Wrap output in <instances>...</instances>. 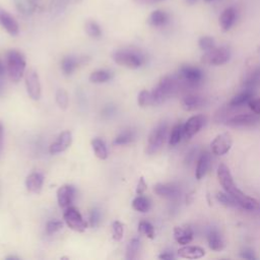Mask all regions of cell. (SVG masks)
<instances>
[{
	"label": "cell",
	"mask_w": 260,
	"mask_h": 260,
	"mask_svg": "<svg viewBox=\"0 0 260 260\" xmlns=\"http://www.w3.org/2000/svg\"><path fill=\"white\" fill-rule=\"evenodd\" d=\"M148 23L153 27H161L169 23L170 14L162 9L153 10L148 16Z\"/></svg>",
	"instance_id": "19"
},
{
	"label": "cell",
	"mask_w": 260,
	"mask_h": 260,
	"mask_svg": "<svg viewBox=\"0 0 260 260\" xmlns=\"http://www.w3.org/2000/svg\"><path fill=\"white\" fill-rule=\"evenodd\" d=\"M205 123V117L202 115H194L183 124V138L190 139L196 135Z\"/></svg>",
	"instance_id": "11"
},
{
	"label": "cell",
	"mask_w": 260,
	"mask_h": 260,
	"mask_svg": "<svg viewBox=\"0 0 260 260\" xmlns=\"http://www.w3.org/2000/svg\"><path fill=\"white\" fill-rule=\"evenodd\" d=\"M44 178L40 173H31L26 177L25 186L29 192L39 193L42 189Z\"/></svg>",
	"instance_id": "25"
},
{
	"label": "cell",
	"mask_w": 260,
	"mask_h": 260,
	"mask_svg": "<svg viewBox=\"0 0 260 260\" xmlns=\"http://www.w3.org/2000/svg\"><path fill=\"white\" fill-rule=\"evenodd\" d=\"M6 69L10 79L18 82L25 70V59L23 55L16 50L8 51L6 55Z\"/></svg>",
	"instance_id": "3"
},
{
	"label": "cell",
	"mask_w": 260,
	"mask_h": 260,
	"mask_svg": "<svg viewBox=\"0 0 260 260\" xmlns=\"http://www.w3.org/2000/svg\"><path fill=\"white\" fill-rule=\"evenodd\" d=\"M249 108L251 109V111L257 115H260V98L258 99H252L249 103H248Z\"/></svg>",
	"instance_id": "44"
},
{
	"label": "cell",
	"mask_w": 260,
	"mask_h": 260,
	"mask_svg": "<svg viewBox=\"0 0 260 260\" xmlns=\"http://www.w3.org/2000/svg\"><path fill=\"white\" fill-rule=\"evenodd\" d=\"M231 59V50L228 47H219L213 48L201 56V62L206 65L219 66L223 65Z\"/></svg>",
	"instance_id": "7"
},
{
	"label": "cell",
	"mask_w": 260,
	"mask_h": 260,
	"mask_svg": "<svg viewBox=\"0 0 260 260\" xmlns=\"http://www.w3.org/2000/svg\"><path fill=\"white\" fill-rule=\"evenodd\" d=\"M6 259H7V260H10V259H16V260H17L18 258H17V257H15V256H9V257H7Z\"/></svg>",
	"instance_id": "53"
},
{
	"label": "cell",
	"mask_w": 260,
	"mask_h": 260,
	"mask_svg": "<svg viewBox=\"0 0 260 260\" xmlns=\"http://www.w3.org/2000/svg\"><path fill=\"white\" fill-rule=\"evenodd\" d=\"M113 60L122 66L130 69H136L143 64V55L132 49H121L113 54Z\"/></svg>",
	"instance_id": "4"
},
{
	"label": "cell",
	"mask_w": 260,
	"mask_h": 260,
	"mask_svg": "<svg viewBox=\"0 0 260 260\" xmlns=\"http://www.w3.org/2000/svg\"><path fill=\"white\" fill-rule=\"evenodd\" d=\"M205 2H211V1H213V0H204Z\"/></svg>",
	"instance_id": "54"
},
{
	"label": "cell",
	"mask_w": 260,
	"mask_h": 260,
	"mask_svg": "<svg viewBox=\"0 0 260 260\" xmlns=\"http://www.w3.org/2000/svg\"><path fill=\"white\" fill-rule=\"evenodd\" d=\"M84 28H85L86 34L90 38L99 39V38L102 37V34H103L102 27L99 24V22H96L95 20H88V21H86Z\"/></svg>",
	"instance_id": "29"
},
{
	"label": "cell",
	"mask_w": 260,
	"mask_h": 260,
	"mask_svg": "<svg viewBox=\"0 0 260 260\" xmlns=\"http://www.w3.org/2000/svg\"><path fill=\"white\" fill-rule=\"evenodd\" d=\"M204 105V99L197 95L188 93L181 100V106L185 111H195Z\"/></svg>",
	"instance_id": "20"
},
{
	"label": "cell",
	"mask_w": 260,
	"mask_h": 260,
	"mask_svg": "<svg viewBox=\"0 0 260 260\" xmlns=\"http://www.w3.org/2000/svg\"><path fill=\"white\" fill-rule=\"evenodd\" d=\"M244 89L253 91L254 89L260 87V66L254 68L243 81Z\"/></svg>",
	"instance_id": "24"
},
{
	"label": "cell",
	"mask_w": 260,
	"mask_h": 260,
	"mask_svg": "<svg viewBox=\"0 0 260 260\" xmlns=\"http://www.w3.org/2000/svg\"><path fill=\"white\" fill-rule=\"evenodd\" d=\"M209 162H210V154L208 153V151H203L202 153H200L197 159L196 169H195V178L198 181L201 180L207 173V170L209 168Z\"/></svg>",
	"instance_id": "22"
},
{
	"label": "cell",
	"mask_w": 260,
	"mask_h": 260,
	"mask_svg": "<svg viewBox=\"0 0 260 260\" xmlns=\"http://www.w3.org/2000/svg\"><path fill=\"white\" fill-rule=\"evenodd\" d=\"M2 138H3V125L0 121V150H1V147H2Z\"/></svg>",
	"instance_id": "50"
},
{
	"label": "cell",
	"mask_w": 260,
	"mask_h": 260,
	"mask_svg": "<svg viewBox=\"0 0 260 260\" xmlns=\"http://www.w3.org/2000/svg\"><path fill=\"white\" fill-rule=\"evenodd\" d=\"M233 146V136L230 132H222L216 135L210 142L211 152L215 155L226 154Z\"/></svg>",
	"instance_id": "8"
},
{
	"label": "cell",
	"mask_w": 260,
	"mask_h": 260,
	"mask_svg": "<svg viewBox=\"0 0 260 260\" xmlns=\"http://www.w3.org/2000/svg\"><path fill=\"white\" fill-rule=\"evenodd\" d=\"M25 87L28 95L32 100H39L41 98V82L37 71L28 69L25 72Z\"/></svg>",
	"instance_id": "10"
},
{
	"label": "cell",
	"mask_w": 260,
	"mask_h": 260,
	"mask_svg": "<svg viewBox=\"0 0 260 260\" xmlns=\"http://www.w3.org/2000/svg\"><path fill=\"white\" fill-rule=\"evenodd\" d=\"M260 122V115L255 113H245L238 114L226 120V124L231 126H250Z\"/></svg>",
	"instance_id": "12"
},
{
	"label": "cell",
	"mask_w": 260,
	"mask_h": 260,
	"mask_svg": "<svg viewBox=\"0 0 260 260\" xmlns=\"http://www.w3.org/2000/svg\"><path fill=\"white\" fill-rule=\"evenodd\" d=\"M4 74H5V66L0 60V76H4Z\"/></svg>",
	"instance_id": "51"
},
{
	"label": "cell",
	"mask_w": 260,
	"mask_h": 260,
	"mask_svg": "<svg viewBox=\"0 0 260 260\" xmlns=\"http://www.w3.org/2000/svg\"><path fill=\"white\" fill-rule=\"evenodd\" d=\"M133 1L136 2L137 4H141V5H150V4H155V3L162 2L165 0H133Z\"/></svg>",
	"instance_id": "47"
},
{
	"label": "cell",
	"mask_w": 260,
	"mask_h": 260,
	"mask_svg": "<svg viewBox=\"0 0 260 260\" xmlns=\"http://www.w3.org/2000/svg\"><path fill=\"white\" fill-rule=\"evenodd\" d=\"M62 226H63V223L60 220H50L47 222L46 233L48 235H52L57 231H59L60 229H62Z\"/></svg>",
	"instance_id": "42"
},
{
	"label": "cell",
	"mask_w": 260,
	"mask_h": 260,
	"mask_svg": "<svg viewBox=\"0 0 260 260\" xmlns=\"http://www.w3.org/2000/svg\"><path fill=\"white\" fill-rule=\"evenodd\" d=\"M216 176L220 186L225 192L234 197L238 203V206H241L247 210H254L258 207V202L254 198L248 196L237 187L229 168L224 164H220L217 167Z\"/></svg>",
	"instance_id": "1"
},
{
	"label": "cell",
	"mask_w": 260,
	"mask_h": 260,
	"mask_svg": "<svg viewBox=\"0 0 260 260\" xmlns=\"http://www.w3.org/2000/svg\"><path fill=\"white\" fill-rule=\"evenodd\" d=\"M0 25L11 36H16L19 32L17 20L6 10L0 8Z\"/></svg>",
	"instance_id": "13"
},
{
	"label": "cell",
	"mask_w": 260,
	"mask_h": 260,
	"mask_svg": "<svg viewBox=\"0 0 260 260\" xmlns=\"http://www.w3.org/2000/svg\"><path fill=\"white\" fill-rule=\"evenodd\" d=\"M138 232L141 235H145L147 238L149 239H153L154 238V228L153 225L146 221V220H142L139 222L138 224Z\"/></svg>",
	"instance_id": "36"
},
{
	"label": "cell",
	"mask_w": 260,
	"mask_h": 260,
	"mask_svg": "<svg viewBox=\"0 0 260 260\" xmlns=\"http://www.w3.org/2000/svg\"><path fill=\"white\" fill-rule=\"evenodd\" d=\"M198 46L202 51L207 52V51L215 48V42H214L213 38H211L209 36H203L198 40Z\"/></svg>",
	"instance_id": "37"
},
{
	"label": "cell",
	"mask_w": 260,
	"mask_h": 260,
	"mask_svg": "<svg viewBox=\"0 0 260 260\" xmlns=\"http://www.w3.org/2000/svg\"><path fill=\"white\" fill-rule=\"evenodd\" d=\"M258 52H260V47H259V49H258Z\"/></svg>",
	"instance_id": "55"
},
{
	"label": "cell",
	"mask_w": 260,
	"mask_h": 260,
	"mask_svg": "<svg viewBox=\"0 0 260 260\" xmlns=\"http://www.w3.org/2000/svg\"><path fill=\"white\" fill-rule=\"evenodd\" d=\"M178 78L180 80L181 86L183 87H195L203 79L202 71L191 65H183L179 69Z\"/></svg>",
	"instance_id": "5"
},
{
	"label": "cell",
	"mask_w": 260,
	"mask_h": 260,
	"mask_svg": "<svg viewBox=\"0 0 260 260\" xmlns=\"http://www.w3.org/2000/svg\"><path fill=\"white\" fill-rule=\"evenodd\" d=\"M134 139V133L130 130L124 131L122 133H120L114 140L115 144L118 145H123V144H127L129 142H131Z\"/></svg>",
	"instance_id": "38"
},
{
	"label": "cell",
	"mask_w": 260,
	"mask_h": 260,
	"mask_svg": "<svg viewBox=\"0 0 260 260\" xmlns=\"http://www.w3.org/2000/svg\"><path fill=\"white\" fill-rule=\"evenodd\" d=\"M56 103L62 109L65 110L68 106V93L65 89L59 88L56 92Z\"/></svg>",
	"instance_id": "39"
},
{
	"label": "cell",
	"mask_w": 260,
	"mask_h": 260,
	"mask_svg": "<svg viewBox=\"0 0 260 260\" xmlns=\"http://www.w3.org/2000/svg\"><path fill=\"white\" fill-rule=\"evenodd\" d=\"M63 219L66 222V224L73 231L82 233L86 229V221L82 218L79 211L72 206H68L64 213H63Z\"/></svg>",
	"instance_id": "9"
},
{
	"label": "cell",
	"mask_w": 260,
	"mask_h": 260,
	"mask_svg": "<svg viewBox=\"0 0 260 260\" xmlns=\"http://www.w3.org/2000/svg\"><path fill=\"white\" fill-rule=\"evenodd\" d=\"M91 146L94 151V154L100 159H106L108 157V150L105 145V142L100 138H95L91 141Z\"/></svg>",
	"instance_id": "28"
},
{
	"label": "cell",
	"mask_w": 260,
	"mask_h": 260,
	"mask_svg": "<svg viewBox=\"0 0 260 260\" xmlns=\"http://www.w3.org/2000/svg\"><path fill=\"white\" fill-rule=\"evenodd\" d=\"M16 6L22 13H31L36 8V0H17Z\"/></svg>",
	"instance_id": "35"
},
{
	"label": "cell",
	"mask_w": 260,
	"mask_h": 260,
	"mask_svg": "<svg viewBox=\"0 0 260 260\" xmlns=\"http://www.w3.org/2000/svg\"><path fill=\"white\" fill-rule=\"evenodd\" d=\"M241 257L244 259H249V260H254L256 259L255 255L253 254V251L250 249H246L241 253Z\"/></svg>",
	"instance_id": "46"
},
{
	"label": "cell",
	"mask_w": 260,
	"mask_h": 260,
	"mask_svg": "<svg viewBox=\"0 0 260 260\" xmlns=\"http://www.w3.org/2000/svg\"><path fill=\"white\" fill-rule=\"evenodd\" d=\"M208 246L213 251H221L224 248V242L216 229H209L206 234Z\"/></svg>",
	"instance_id": "23"
},
{
	"label": "cell",
	"mask_w": 260,
	"mask_h": 260,
	"mask_svg": "<svg viewBox=\"0 0 260 260\" xmlns=\"http://www.w3.org/2000/svg\"><path fill=\"white\" fill-rule=\"evenodd\" d=\"M158 258H159V259H162V260H172V259L175 258V256H174L172 253L165 252V253L158 255Z\"/></svg>",
	"instance_id": "48"
},
{
	"label": "cell",
	"mask_w": 260,
	"mask_h": 260,
	"mask_svg": "<svg viewBox=\"0 0 260 260\" xmlns=\"http://www.w3.org/2000/svg\"><path fill=\"white\" fill-rule=\"evenodd\" d=\"M181 87L178 76L166 75L161 77L156 86L151 91L152 105H159L175 94Z\"/></svg>",
	"instance_id": "2"
},
{
	"label": "cell",
	"mask_w": 260,
	"mask_h": 260,
	"mask_svg": "<svg viewBox=\"0 0 260 260\" xmlns=\"http://www.w3.org/2000/svg\"><path fill=\"white\" fill-rule=\"evenodd\" d=\"M237 18V11L234 7L225 8L219 16V26L223 31H228L232 28Z\"/></svg>",
	"instance_id": "17"
},
{
	"label": "cell",
	"mask_w": 260,
	"mask_h": 260,
	"mask_svg": "<svg viewBox=\"0 0 260 260\" xmlns=\"http://www.w3.org/2000/svg\"><path fill=\"white\" fill-rule=\"evenodd\" d=\"M137 102L138 105L140 107H146L149 105H152V96H151V92H149L146 89H143L139 92L138 98H137Z\"/></svg>",
	"instance_id": "40"
},
{
	"label": "cell",
	"mask_w": 260,
	"mask_h": 260,
	"mask_svg": "<svg viewBox=\"0 0 260 260\" xmlns=\"http://www.w3.org/2000/svg\"><path fill=\"white\" fill-rule=\"evenodd\" d=\"M153 192L156 195L164 198H168V199H176L180 196V193H181L178 186L174 184H162V183H158L154 185Z\"/></svg>",
	"instance_id": "14"
},
{
	"label": "cell",
	"mask_w": 260,
	"mask_h": 260,
	"mask_svg": "<svg viewBox=\"0 0 260 260\" xmlns=\"http://www.w3.org/2000/svg\"><path fill=\"white\" fill-rule=\"evenodd\" d=\"M72 141V135L70 131H63L58 138L56 139V141H54L51 145H50V149L49 151L51 153H58V152H62L64 150H66Z\"/></svg>",
	"instance_id": "16"
},
{
	"label": "cell",
	"mask_w": 260,
	"mask_h": 260,
	"mask_svg": "<svg viewBox=\"0 0 260 260\" xmlns=\"http://www.w3.org/2000/svg\"><path fill=\"white\" fill-rule=\"evenodd\" d=\"M82 62H83L82 59L78 57H74V56L65 57L61 62V68L63 73L65 75H70L77 68V66Z\"/></svg>",
	"instance_id": "27"
},
{
	"label": "cell",
	"mask_w": 260,
	"mask_h": 260,
	"mask_svg": "<svg viewBox=\"0 0 260 260\" xmlns=\"http://www.w3.org/2000/svg\"><path fill=\"white\" fill-rule=\"evenodd\" d=\"M197 0H186V2L188 3V4H190V5H192V4H194L195 2H196Z\"/></svg>",
	"instance_id": "52"
},
{
	"label": "cell",
	"mask_w": 260,
	"mask_h": 260,
	"mask_svg": "<svg viewBox=\"0 0 260 260\" xmlns=\"http://www.w3.org/2000/svg\"><path fill=\"white\" fill-rule=\"evenodd\" d=\"M146 188H147V185H146V183H145V181H144V178L141 177V178L139 179V182H138L137 187H136V194L142 195V194L144 193V191L146 190Z\"/></svg>",
	"instance_id": "45"
},
{
	"label": "cell",
	"mask_w": 260,
	"mask_h": 260,
	"mask_svg": "<svg viewBox=\"0 0 260 260\" xmlns=\"http://www.w3.org/2000/svg\"><path fill=\"white\" fill-rule=\"evenodd\" d=\"M132 207L139 212H146L150 208V201L145 196L139 195L132 201Z\"/></svg>",
	"instance_id": "32"
},
{
	"label": "cell",
	"mask_w": 260,
	"mask_h": 260,
	"mask_svg": "<svg viewBox=\"0 0 260 260\" xmlns=\"http://www.w3.org/2000/svg\"><path fill=\"white\" fill-rule=\"evenodd\" d=\"M215 198L219 203H221L224 206H238V203L234 199V197L228 192H225L224 190L217 192L215 195Z\"/></svg>",
	"instance_id": "33"
},
{
	"label": "cell",
	"mask_w": 260,
	"mask_h": 260,
	"mask_svg": "<svg viewBox=\"0 0 260 260\" xmlns=\"http://www.w3.org/2000/svg\"><path fill=\"white\" fill-rule=\"evenodd\" d=\"M4 91V76H0V96Z\"/></svg>",
	"instance_id": "49"
},
{
	"label": "cell",
	"mask_w": 260,
	"mask_h": 260,
	"mask_svg": "<svg viewBox=\"0 0 260 260\" xmlns=\"http://www.w3.org/2000/svg\"><path fill=\"white\" fill-rule=\"evenodd\" d=\"M193 230L190 225L185 226H175L174 228V237L180 245H187L193 240Z\"/></svg>",
	"instance_id": "21"
},
{
	"label": "cell",
	"mask_w": 260,
	"mask_h": 260,
	"mask_svg": "<svg viewBox=\"0 0 260 260\" xmlns=\"http://www.w3.org/2000/svg\"><path fill=\"white\" fill-rule=\"evenodd\" d=\"M100 218H101V213L98 209H92L91 212H90V215H89V223L90 225L93 228V226H96L100 222Z\"/></svg>",
	"instance_id": "43"
},
{
	"label": "cell",
	"mask_w": 260,
	"mask_h": 260,
	"mask_svg": "<svg viewBox=\"0 0 260 260\" xmlns=\"http://www.w3.org/2000/svg\"><path fill=\"white\" fill-rule=\"evenodd\" d=\"M168 133V125L166 123H159L155 126L150 132L146 145V153L153 154L155 153L164 144Z\"/></svg>",
	"instance_id": "6"
},
{
	"label": "cell",
	"mask_w": 260,
	"mask_h": 260,
	"mask_svg": "<svg viewBox=\"0 0 260 260\" xmlns=\"http://www.w3.org/2000/svg\"><path fill=\"white\" fill-rule=\"evenodd\" d=\"M140 248V240L138 238H133L128 246H127V249H126V258L131 260V259H134L138 250Z\"/></svg>",
	"instance_id": "34"
},
{
	"label": "cell",
	"mask_w": 260,
	"mask_h": 260,
	"mask_svg": "<svg viewBox=\"0 0 260 260\" xmlns=\"http://www.w3.org/2000/svg\"><path fill=\"white\" fill-rule=\"evenodd\" d=\"M253 99V91L244 89V91L236 94L229 103V107L238 108L244 105H248V103Z\"/></svg>",
	"instance_id": "26"
},
{
	"label": "cell",
	"mask_w": 260,
	"mask_h": 260,
	"mask_svg": "<svg viewBox=\"0 0 260 260\" xmlns=\"http://www.w3.org/2000/svg\"><path fill=\"white\" fill-rule=\"evenodd\" d=\"M182 138H183V124L178 123L173 127L171 131V134L169 137V144L171 146H175L181 141Z\"/></svg>",
	"instance_id": "30"
},
{
	"label": "cell",
	"mask_w": 260,
	"mask_h": 260,
	"mask_svg": "<svg viewBox=\"0 0 260 260\" xmlns=\"http://www.w3.org/2000/svg\"><path fill=\"white\" fill-rule=\"evenodd\" d=\"M178 255L181 258L185 259H199L205 255V250L199 246H188L184 245L179 248Z\"/></svg>",
	"instance_id": "18"
},
{
	"label": "cell",
	"mask_w": 260,
	"mask_h": 260,
	"mask_svg": "<svg viewBox=\"0 0 260 260\" xmlns=\"http://www.w3.org/2000/svg\"><path fill=\"white\" fill-rule=\"evenodd\" d=\"M112 78V73L108 70H96L89 75V81L92 83H103Z\"/></svg>",
	"instance_id": "31"
},
{
	"label": "cell",
	"mask_w": 260,
	"mask_h": 260,
	"mask_svg": "<svg viewBox=\"0 0 260 260\" xmlns=\"http://www.w3.org/2000/svg\"><path fill=\"white\" fill-rule=\"evenodd\" d=\"M112 230H113V239L115 241H120L123 238V233H124V226L123 224L116 220L112 224Z\"/></svg>",
	"instance_id": "41"
},
{
	"label": "cell",
	"mask_w": 260,
	"mask_h": 260,
	"mask_svg": "<svg viewBox=\"0 0 260 260\" xmlns=\"http://www.w3.org/2000/svg\"><path fill=\"white\" fill-rule=\"evenodd\" d=\"M75 189L70 185H63L57 190V200L61 208H67L73 201Z\"/></svg>",
	"instance_id": "15"
}]
</instances>
